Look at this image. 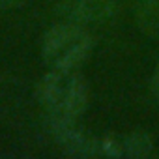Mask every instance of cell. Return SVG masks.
Returning <instances> with one entry per match:
<instances>
[{
    "label": "cell",
    "mask_w": 159,
    "mask_h": 159,
    "mask_svg": "<svg viewBox=\"0 0 159 159\" xmlns=\"http://www.w3.org/2000/svg\"><path fill=\"white\" fill-rule=\"evenodd\" d=\"M36 99L51 118L75 122L88 107L90 90L77 69H51L36 84Z\"/></svg>",
    "instance_id": "6da1fadb"
},
{
    "label": "cell",
    "mask_w": 159,
    "mask_h": 159,
    "mask_svg": "<svg viewBox=\"0 0 159 159\" xmlns=\"http://www.w3.org/2000/svg\"><path fill=\"white\" fill-rule=\"evenodd\" d=\"M92 47L94 39L83 25L62 21L43 36L41 56L51 69H77L90 56Z\"/></svg>",
    "instance_id": "7a4b0ae2"
},
{
    "label": "cell",
    "mask_w": 159,
    "mask_h": 159,
    "mask_svg": "<svg viewBox=\"0 0 159 159\" xmlns=\"http://www.w3.org/2000/svg\"><path fill=\"white\" fill-rule=\"evenodd\" d=\"M54 13L67 23L90 25L114 17L118 4L114 0H60L54 6Z\"/></svg>",
    "instance_id": "3957f363"
},
{
    "label": "cell",
    "mask_w": 159,
    "mask_h": 159,
    "mask_svg": "<svg viewBox=\"0 0 159 159\" xmlns=\"http://www.w3.org/2000/svg\"><path fill=\"white\" fill-rule=\"evenodd\" d=\"M49 129L54 135L58 146L64 148V152H67L71 155H96V153L103 152L101 150V142L90 139L83 131H79L75 127V122L51 118Z\"/></svg>",
    "instance_id": "277c9868"
},
{
    "label": "cell",
    "mask_w": 159,
    "mask_h": 159,
    "mask_svg": "<svg viewBox=\"0 0 159 159\" xmlns=\"http://www.w3.org/2000/svg\"><path fill=\"white\" fill-rule=\"evenodd\" d=\"M135 19L146 36L159 39V0H139Z\"/></svg>",
    "instance_id": "5b68a950"
},
{
    "label": "cell",
    "mask_w": 159,
    "mask_h": 159,
    "mask_svg": "<svg viewBox=\"0 0 159 159\" xmlns=\"http://www.w3.org/2000/svg\"><path fill=\"white\" fill-rule=\"evenodd\" d=\"M120 146H122V155H127V157H148L152 153L153 142H152V137L148 133L133 131L120 142Z\"/></svg>",
    "instance_id": "8992f818"
},
{
    "label": "cell",
    "mask_w": 159,
    "mask_h": 159,
    "mask_svg": "<svg viewBox=\"0 0 159 159\" xmlns=\"http://www.w3.org/2000/svg\"><path fill=\"white\" fill-rule=\"evenodd\" d=\"M150 88H152L153 98H155V99H157V103H159V64H157V67L153 69L152 81H150Z\"/></svg>",
    "instance_id": "52a82bcc"
},
{
    "label": "cell",
    "mask_w": 159,
    "mask_h": 159,
    "mask_svg": "<svg viewBox=\"0 0 159 159\" xmlns=\"http://www.w3.org/2000/svg\"><path fill=\"white\" fill-rule=\"evenodd\" d=\"M25 2V0H0V11L4 10H13L17 6H21Z\"/></svg>",
    "instance_id": "ba28073f"
}]
</instances>
